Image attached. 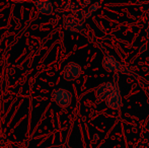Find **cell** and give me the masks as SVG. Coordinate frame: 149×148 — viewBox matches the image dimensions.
I'll return each instance as SVG.
<instances>
[{"label":"cell","mask_w":149,"mask_h":148,"mask_svg":"<svg viewBox=\"0 0 149 148\" xmlns=\"http://www.w3.org/2000/svg\"><path fill=\"white\" fill-rule=\"evenodd\" d=\"M35 5L37 9L43 14H51L53 11V4L50 0L47 1H36Z\"/></svg>","instance_id":"52a82bcc"},{"label":"cell","mask_w":149,"mask_h":148,"mask_svg":"<svg viewBox=\"0 0 149 148\" xmlns=\"http://www.w3.org/2000/svg\"><path fill=\"white\" fill-rule=\"evenodd\" d=\"M147 35H148V38H149V26H148V28H147Z\"/></svg>","instance_id":"9c48e42d"},{"label":"cell","mask_w":149,"mask_h":148,"mask_svg":"<svg viewBox=\"0 0 149 148\" xmlns=\"http://www.w3.org/2000/svg\"><path fill=\"white\" fill-rule=\"evenodd\" d=\"M104 67L106 68L108 71H113V72H126L128 74H131L122 64H120L114 57L110 55H107L104 59Z\"/></svg>","instance_id":"3957f363"},{"label":"cell","mask_w":149,"mask_h":148,"mask_svg":"<svg viewBox=\"0 0 149 148\" xmlns=\"http://www.w3.org/2000/svg\"><path fill=\"white\" fill-rule=\"evenodd\" d=\"M52 97H53V99L56 101L57 105H59L60 107L63 108L70 106L71 101H72V94H71V92L64 88L55 89L53 91V93H52Z\"/></svg>","instance_id":"7a4b0ae2"},{"label":"cell","mask_w":149,"mask_h":148,"mask_svg":"<svg viewBox=\"0 0 149 148\" xmlns=\"http://www.w3.org/2000/svg\"><path fill=\"white\" fill-rule=\"evenodd\" d=\"M118 75H115V87L113 89V91L110 93L108 97L106 99L107 106L114 110H118L121 108L122 106V99H121V92H120V87L118 84Z\"/></svg>","instance_id":"6da1fadb"},{"label":"cell","mask_w":149,"mask_h":148,"mask_svg":"<svg viewBox=\"0 0 149 148\" xmlns=\"http://www.w3.org/2000/svg\"><path fill=\"white\" fill-rule=\"evenodd\" d=\"M81 74V67L77 63L71 62L65 66L63 70V77L66 80H74Z\"/></svg>","instance_id":"277c9868"},{"label":"cell","mask_w":149,"mask_h":148,"mask_svg":"<svg viewBox=\"0 0 149 148\" xmlns=\"http://www.w3.org/2000/svg\"><path fill=\"white\" fill-rule=\"evenodd\" d=\"M115 87V83L112 82H107V83H102V85L96 88L95 94L97 99L100 101H102V99H107V97L110 95V93L113 91Z\"/></svg>","instance_id":"5b68a950"},{"label":"cell","mask_w":149,"mask_h":148,"mask_svg":"<svg viewBox=\"0 0 149 148\" xmlns=\"http://www.w3.org/2000/svg\"><path fill=\"white\" fill-rule=\"evenodd\" d=\"M65 28L70 32H79L82 30V22L76 17H68L65 19Z\"/></svg>","instance_id":"8992f818"},{"label":"cell","mask_w":149,"mask_h":148,"mask_svg":"<svg viewBox=\"0 0 149 148\" xmlns=\"http://www.w3.org/2000/svg\"><path fill=\"white\" fill-rule=\"evenodd\" d=\"M100 6V2H96V3H94L92 6H90L89 7V9H88V13H87V15H86V17H89V15L92 13L93 11H95L96 9H97L98 7Z\"/></svg>","instance_id":"ba28073f"}]
</instances>
